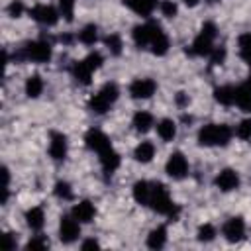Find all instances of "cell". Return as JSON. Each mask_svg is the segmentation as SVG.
Returning <instances> with one entry per match:
<instances>
[{
	"mask_svg": "<svg viewBox=\"0 0 251 251\" xmlns=\"http://www.w3.org/2000/svg\"><path fill=\"white\" fill-rule=\"evenodd\" d=\"M233 131L226 124H206L198 129V143L202 147H224L229 143Z\"/></svg>",
	"mask_w": 251,
	"mask_h": 251,
	"instance_id": "obj_1",
	"label": "cell"
},
{
	"mask_svg": "<svg viewBox=\"0 0 251 251\" xmlns=\"http://www.w3.org/2000/svg\"><path fill=\"white\" fill-rule=\"evenodd\" d=\"M147 206L151 210H155L157 214L169 216L171 220H176V216H178V208L173 204L167 186L161 184V182H151V196H149V204Z\"/></svg>",
	"mask_w": 251,
	"mask_h": 251,
	"instance_id": "obj_2",
	"label": "cell"
},
{
	"mask_svg": "<svg viewBox=\"0 0 251 251\" xmlns=\"http://www.w3.org/2000/svg\"><path fill=\"white\" fill-rule=\"evenodd\" d=\"M118 96H120V88H118V84L116 82H106L96 94H92L90 96V100H88V110L90 112H94V114H106L112 106H114V102L118 100Z\"/></svg>",
	"mask_w": 251,
	"mask_h": 251,
	"instance_id": "obj_3",
	"label": "cell"
},
{
	"mask_svg": "<svg viewBox=\"0 0 251 251\" xmlns=\"http://www.w3.org/2000/svg\"><path fill=\"white\" fill-rule=\"evenodd\" d=\"M218 37V27L216 24L212 22H206L202 27H200V33L194 37L192 45H190V53L196 55V57H208L212 53V49L216 47L214 41Z\"/></svg>",
	"mask_w": 251,
	"mask_h": 251,
	"instance_id": "obj_4",
	"label": "cell"
},
{
	"mask_svg": "<svg viewBox=\"0 0 251 251\" xmlns=\"http://www.w3.org/2000/svg\"><path fill=\"white\" fill-rule=\"evenodd\" d=\"M53 57V47L47 39H35L22 47V51L16 55V59H27L33 63H49Z\"/></svg>",
	"mask_w": 251,
	"mask_h": 251,
	"instance_id": "obj_5",
	"label": "cell"
},
{
	"mask_svg": "<svg viewBox=\"0 0 251 251\" xmlns=\"http://www.w3.org/2000/svg\"><path fill=\"white\" fill-rule=\"evenodd\" d=\"M163 31V27L157 24V22H145V24H139L133 27L131 31V37H133V43L139 47V49H145L151 45V41Z\"/></svg>",
	"mask_w": 251,
	"mask_h": 251,
	"instance_id": "obj_6",
	"label": "cell"
},
{
	"mask_svg": "<svg viewBox=\"0 0 251 251\" xmlns=\"http://www.w3.org/2000/svg\"><path fill=\"white\" fill-rule=\"evenodd\" d=\"M165 173H167L171 178H175V180L184 178V176L188 175V161H186V157H184L180 151L171 153V157H169L167 163H165Z\"/></svg>",
	"mask_w": 251,
	"mask_h": 251,
	"instance_id": "obj_7",
	"label": "cell"
},
{
	"mask_svg": "<svg viewBox=\"0 0 251 251\" xmlns=\"http://www.w3.org/2000/svg\"><path fill=\"white\" fill-rule=\"evenodd\" d=\"M80 235V222L71 214V216H63L59 222V239L63 243H73L76 241Z\"/></svg>",
	"mask_w": 251,
	"mask_h": 251,
	"instance_id": "obj_8",
	"label": "cell"
},
{
	"mask_svg": "<svg viewBox=\"0 0 251 251\" xmlns=\"http://www.w3.org/2000/svg\"><path fill=\"white\" fill-rule=\"evenodd\" d=\"M29 14H31V18L35 20V22H39L41 25H47V27H51V25H55L57 22H59V10H55L53 6H49V4H37V6H33L31 10H29Z\"/></svg>",
	"mask_w": 251,
	"mask_h": 251,
	"instance_id": "obj_9",
	"label": "cell"
},
{
	"mask_svg": "<svg viewBox=\"0 0 251 251\" xmlns=\"http://www.w3.org/2000/svg\"><path fill=\"white\" fill-rule=\"evenodd\" d=\"M157 90V82L153 78H135L129 84V96L135 100H147L155 94Z\"/></svg>",
	"mask_w": 251,
	"mask_h": 251,
	"instance_id": "obj_10",
	"label": "cell"
},
{
	"mask_svg": "<svg viewBox=\"0 0 251 251\" xmlns=\"http://www.w3.org/2000/svg\"><path fill=\"white\" fill-rule=\"evenodd\" d=\"M222 233H224V237H226L229 243L241 241L243 235H245V220H243L241 216H233V218H229V220L224 224Z\"/></svg>",
	"mask_w": 251,
	"mask_h": 251,
	"instance_id": "obj_11",
	"label": "cell"
},
{
	"mask_svg": "<svg viewBox=\"0 0 251 251\" xmlns=\"http://www.w3.org/2000/svg\"><path fill=\"white\" fill-rule=\"evenodd\" d=\"M84 143H86V147L88 149H92V151H96L98 155L100 153H104L106 149H110L112 147V143H110V137L104 133V131H100V129H88L86 133H84Z\"/></svg>",
	"mask_w": 251,
	"mask_h": 251,
	"instance_id": "obj_12",
	"label": "cell"
},
{
	"mask_svg": "<svg viewBox=\"0 0 251 251\" xmlns=\"http://www.w3.org/2000/svg\"><path fill=\"white\" fill-rule=\"evenodd\" d=\"M49 155L55 161H63L67 157V137L61 131H51V135H49Z\"/></svg>",
	"mask_w": 251,
	"mask_h": 251,
	"instance_id": "obj_13",
	"label": "cell"
},
{
	"mask_svg": "<svg viewBox=\"0 0 251 251\" xmlns=\"http://www.w3.org/2000/svg\"><path fill=\"white\" fill-rule=\"evenodd\" d=\"M214 182H216V186L222 192H231V190H235L239 186V175L233 169H224V171L218 173V176H216Z\"/></svg>",
	"mask_w": 251,
	"mask_h": 251,
	"instance_id": "obj_14",
	"label": "cell"
},
{
	"mask_svg": "<svg viewBox=\"0 0 251 251\" xmlns=\"http://www.w3.org/2000/svg\"><path fill=\"white\" fill-rule=\"evenodd\" d=\"M80 224H90L92 220H94V216H96V208H94V204L90 202V200H80V202H76L75 206H73V212H71Z\"/></svg>",
	"mask_w": 251,
	"mask_h": 251,
	"instance_id": "obj_15",
	"label": "cell"
},
{
	"mask_svg": "<svg viewBox=\"0 0 251 251\" xmlns=\"http://www.w3.org/2000/svg\"><path fill=\"white\" fill-rule=\"evenodd\" d=\"M98 159H100L102 171H104L106 175L116 173V171H118V167H120V163H122V157H120V153H118L114 147H110V149H106L104 153H100V155H98Z\"/></svg>",
	"mask_w": 251,
	"mask_h": 251,
	"instance_id": "obj_16",
	"label": "cell"
},
{
	"mask_svg": "<svg viewBox=\"0 0 251 251\" xmlns=\"http://www.w3.org/2000/svg\"><path fill=\"white\" fill-rule=\"evenodd\" d=\"M122 4L127 6L129 10H133L141 18H149L153 14V10L157 8V0H122Z\"/></svg>",
	"mask_w": 251,
	"mask_h": 251,
	"instance_id": "obj_17",
	"label": "cell"
},
{
	"mask_svg": "<svg viewBox=\"0 0 251 251\" xmlns=\"http://www.w3.org/2000/svg\"><path fill=\"white\" fill-rule=\"evenodd\" d=\"M131 126L135 127V131H139V133H147V131L155 126V118H153L151 112H147V110H139V112L133 114Z\"/></svg>",
	"mask_w": 251,
	"mask_h": 251,
	"instance_id": "obj_18",
	"label": "cell"
},
{
	"mask_svg": "<svg viewBox=\"0 0 251 251\" xmlns=\"http://www.w3.org/2000/svg\"><path fill=\"white\" fill-rule=\"evenodd\" d=\"M92 73H94V71L86 65V61H84V59L75 61V65H73V76H75V80H76L78 84L88 86V84L92 82Z\"/></svg>",
	"mask_w": 251,
	"mask_h": 251,
	"instance_id": "obj_19",
	"label": "cell"
},
{
	"mask_svg": "<svg viewBox=\"0 0 251 251\" xmlns=\"http://www.w3.org/2000/svg\"><path fill=\"white\" fill-rule=\"evenodd\" d=\"M131 194H133V200L139 204V206H147L149 204V196H151V182L149 180H137L131 188Z\"/></svg>",
	"mask_w": 251,
	"mask_h": 251,
	"instance_id": "obj_20",
	"label": "cell"
},
{
	"mask_svg": "<svg viewBox=\"0 0 251 251\" xmlns=\"http://www.w3.org/2000/svg\"><path fill=\"white\" fill-rule=\"evenodd\" d=\"M25 224H27L29 229L39 231V229L45 226V212H43V208H39V206L29 208V210L25 212Z\"/></svg>",
	"mask_w": 251,
	"mask_h": 251,
	"instance_id": "obj_21",
	"label": "cell"
},
{
	"mask_svg": "<svg viewBox=\"0 0 251 251\" xmlns=\"http://www.w3.org/2000/svg\"><path fill=\"white\" fill-rule=\"evenodd\" d=\"M153 157H155V145L151 141H141L133 149V159L137 163H151Z\"/></svg>",
	"mask_w": 251,
	"mask_h": 251,
	"instance_id": "obj_22",
	"label": "cell"
},
{
	"mask_svg": "<svg viewBox=\"0 0 251 251\" xmlns=\"http://www.w3.org/2000/svg\"><path fill=\"white\" fill-rule=\"evenodd\" d=\"M165 243H167V227L165 226L153 227L147 235V247L149 249H161V247H165Z\"/></svg>",
	"mask_w": 251,
	"mask_h": 251,
	"instance_id": "obj_23",
	"label": "cell"
},
{
	"mask_svg": "<svg viewBox=\"0 0 251 251\" xmlns=\"http://www.w3.org/2000/svg\"><path fill=\"white\" fill-rule=\"evenodd\" d=\"M157 135L163 139V141H173L176 137V124L171 120V118H163L159 124H157Z\"/></svg>",
	"mask_w": 251,
	"mask_h": 251,
	"instance_id": "obj_24",
	"label": "cell"
},
{
	"mask_svg": "<svg viewBox=\"0 0 251 251\" xmlns=\"http://www.w3.org/2000/svg\"><path fill=\"white\" fill-rule=\"evenodd\" d=\"M214 98H216V102H220L224 106H233L235 104V86H218L214 90Z\"/></svg>",
	"mask_w": 251,
	"mask_h": 251,
	"instance_id": "obj_25",
	"label": "cell"
},
{
	"mask_svg": "<svg viewBox=\"0 0 251 251\" xmlns=\"http://www.w3.org/2000/svg\"><path fill=\"white\" fill-rule=\"evenodd\" d=\"M43 92V78L39 75H31L25 80V94L27 98H39Z\"/></svg>",
	"mask_w": 251,
	"mask_h": 251,
	"instance_id": "obj_26",
	"label": "cell"
},
{
	"mask_svg": "<svg viewBox=\"0 0 251 251\" xmlns=\"http://www.w3.org/2000/svg\"><path fill=\"white\" fill-rule=\"evenodd\" d=\"M235 104L245 110V112H251V88L247 84L243 86H235Z\"/></svg>",
	"mask_w": 251,
	"mask_h": 251,
	"instance_id": "obj_27",
	"label": "cell"
},
{
	"mask_svg": "<svg viewBox=\"0 0 251 251\" xmlns=\"http://www.w3.org/2000/svg\"><path fill=\"white\" fill-rule=\"evenodd\" d=\"M169 47H171V41H169V35L165 33V31H161L153 41H151V45H149V49H151V53L153 55H165L167 51H169Z\"/></svg>",
	"mask_w": 251,
	"mask_h": 251,
	"instance_id": "obj_28",
	"label": "cell"
},
{
	"mask_svg": "<svg viewBox=\"0 0 251 251\" xmlns=\"http://www.w3.org/2000/svg\"><path fill=\"white\" fill-rule=\"evenodd\" d=\"M78 41L84 45H94L98 41V27L94 24H86L80 31H78Z\"/></svg>",
	"mask_w": 251,
	"mask_h": 251,
	"instance_id": "obj_29",
	"label": "cell"
},
{
	"mask_svg": "<svg viewBox=\"0 0 251 251\" xmlns=\"http://www.w3.org/2000/svg\"><path fill=\"white\" fill-rule=\"evenodd\" d=\"M237 47H239V57L251 65V31L241 33L237 39Z\"/></svg>",
	"mask_w": 251,
	"mask_h": 251,
	"instance_id": "obj_30",
	"label": "cell"
},
{
	"mask_svg": "<svg viewBox=\"0 0 251 251\" xmlns=\"http://www.w3.org/2000/svg\"><path fill=\"white\" fill-rule=\"evenodd\" d=\"M53 192L61 200H73V186L67 180H57L53 186Z\"/></svg>",
	"mask_w": 251,
	"mask_h": 251,
	"instance_id": "obj_31",
	"label": "cell"
},
{
	"mask_svg": "<svg viewBox=\"0 0 251 251\" xmlns=\"http://www.w3.org/2000/svg\"><path fill=\"white\" fill-rule=\"evenodd\" d=\"M216 235H218V231H216V227H214L212 224H202V226L198 227V233H196L198 241H202V243H210V241H214Z\"/></svg>",
	"mask_w": 251,
	"mask_h": 251,
	"instance_id": "obj_32",
	"label": "cell"
},
{
	"mask_svg": "<svg viewBox=\"0 0 251 251\" xmlns=\"http://www.w3.org/2000/svg\"><path fill=\"white\" fill-rule=\"evenodd\" d=\"M104 43H106V47H108V51H110L112 55H120V53H122L124 43H122V37H120L118 33H108V35L104 37Z\"/></svg>",
	"mask_w": 251,
	"mask_h": 251,
	"instance_id": "obj_33",
	"label": "cell"
},
{
	"mask_svg": "<svg viewBox=\"0 0 251 251\" xmlns=\"http://www.w3.org/2000/svg\"><path fill=\"white\" fill-rule=\"evenodd\" d=\"M59 14L71 24L75 20V0H59Z\"/></svg>",
	"mask_w": 251,
	"mask_h": 251,
	"instance_id": "obj_34",
	"label": "cell"
},
{
	"mask_svg": "<svg viewBox=\"0 0 251 251\" xmlns=\"http://www.w3.org/2000/svg\"><path fill=\"white\" fill-rule=\"evenodd\" d=\"M235 135L239 139H251V118H245L239 122V126L235 127Z\"/></svg>",
	"mask_w": 251,
	"mask_h": 251,
	"instance_id": "obj_35",
	"label": "cell"
},
{
	"mask_svg": "<svg viewBox=\"0 0 251 251\" xmlns=\"http://www.w3.org/2000/svg\"><path fill=\"white\" fill-rule=\"evenodd\" d=\"M49 247V239H45L43 235H33L27 243H25V249H47Z\"/></svg>",
	"mask_w": 251,
	"mask_h": 251,
	"instance_id": "obj_36",
	"label": "cell"
},
{
	"mask_svg": "<svg viewBox=\"0 0 251 251\" xmlns=\"http://www.w3.org/2000/svg\"><path fill=\"white\" fill-rule=\"evenodd\" d=\"M159 8H161V14H163L165 18H175L176 12H178V8H176V4H175L173 0H163V2L159 4Z\"/></svg>",
	"mask_w": 251,
	"mask_h": 251,
	"instance_id": "obj_37",
	"label": "cell"
},
{
	"mask_svg": "<svg viewBox=\"0 0 251 251\" xmlns=\"http://www.w3.org/2000/svg\"><path fill=\"white\" fill-rule=\"evenodd\" d=\"M84 61H86V65H88L92 71L100 69V67H102V63H104V59H102V55H100L98 51H90V53L84 57Z\"/></svg>",
	"mask_w": 251,
	"mask_h": 251,
	"instance_id": "obj_38",
	"label": "cell"
},
{
	"mask_svg": "<svg viewBox=\"0 0 251 251\" xmlns=\"http://www.w3.org/2000/svg\"><path fill=\"white\" fill-rule=\"evenodd\" d=\"M208 59H210L212 65H222L226 61V49L224 47H214L212 53L208 55Z\"/></svg>",
	"mask_w": 251,
	"mask_h": 251,
	"instance_id": "obj_39",
	"label": "cell"
},
{
	"mask_svg": "<svg viewBox=\"0 0 251 251\" xmlns=\"http://www.w3.org/2000/svg\"><path fill=\"white\" fill-rule=\"evenodd\" d=\"M24 14V4L22 0H12L10 6H8V16L10 18H20Z\"/></svg>",
	"mask_w": 251,
	"mask_h": 251,
	"instance_id": "obj_40",
	"label": "cell"
},
{
	"mask_svg": "<svg viewBox=\"0 0 251 251\" xmlns=\"http://www.w3.org/2000/svg\"><path fill=\"white\" fill-rule=\"evenodd\" d=\"M16 245H18V241H16V237H14V233H6L4 235V247L6 249H16Z\"/></svg>",
	"mask_w": 251,
	"mask_h": 251,
	"instance_id": "obj_41",
	"label": "cell"
},
{
	"mask_svg": "<svg viewBox=\"0 0 251 251\" xmlns=\"http://www.w3.org/2000/svg\"><path fill=\"white\" fill-rule=\"evenodd\" d=\"M98 247H100V243L96 239H86V241L80 243V249H84V251L86 249H98Z\"/></svg>",
	"mask_w": 251,
	"mask_h": 251,
	"instance_id": "obj_42",
	"label": "cell"
},
{
	"mask_svg": "<svg viewBox=\"0 0 251 251\" xmlns=\"http://www.w3.org/2000/svg\"><path fill=\"white\" fill-rule=\"evenodd\" d=\"M176 104H178V106H188V94L176 92Z\"/></svg>",
	"mask_w": 251,
	"mask_h": 251,
	"instance_id": "obj_43",
	"label": "cell"
},
{
	"mask_svg": "<svg viewBox=\"0 0 251 251\" xmlns=\"http://www.w3.org/2000/svg\"><path fill=\"white\" fill-rule=\"evenodd\" d=\"M182 2H184V4L188 6V8H194V6H196V4L200 2V0H182Z\"/></svg>",
	"mask_w": 251,
	"mask_h": 251,
	"instance_id": "obj_44",
	"label": "cell"
},
{
	"mask_svg": "<svg viewBox=\"0 0 251 251\" xmlns=\"http://www.w3.org/2000/svg\"><path fill=\"white\" fill-rule=\"evenodd\" d=\"M245 84H247V86H249V88H251V76H249V80H247V82H245Z\"/></svg>",
	"mask_w": 251,
	"mask_h": 251,
	"instance_id": "obj_45",
	"label": "cell"
},
{
	"mask_svg": "<svg viewBox=\"0 0 251 251\" xmlns=\"http://www.w3.org/2000/svg\"><path fill=\"white\" fill-rule=\"evenodd\" d=\"M212 2H218V0H212Z\"/></svg>",
	"mask_w": 251,
	"mask_h": 251,
	"instance_id": "obj_46",
	"label": "cell"
}]
</instances>
